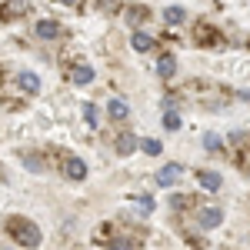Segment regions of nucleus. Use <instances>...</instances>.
Wrapping results in <instances>:
<instances>
[{"label":"nucleus","instance_id":"obj_1","mask_svg":"<svg viewBox=\"0 0 250 250\" xmlns=\"http://www.w3.org/2000/svg\"><path fill=\"white\" fill-rule=\"evenodd\" d=\"M7 230H10V237L17 240L20 247H37V244H40V227L34 224V220L14 217V220L7 224Z\"/></svg>","mask_w":250,"mask_h":250},{"label":"nucleus","instance_id":"obj_17","mask_svg":"<svg viewBox=\"0 0 250 250\" xmlns=\"http://www.w3.org/2000/svg\"><path fill=\"white\" fill-rule=\"evenodd\" d=\"M164 127H167V130H177V127H180V114H177V110H167V114H164Z\"/></svg>","mask_w":250,"mask_h":250},{"label":"nucleus","instance_id":"obj_6","mask_svg":"<svg viewBox=\"0 0 250 250\" xmlns=\"http://www.w3.org/2000/svg\"><path fill=\"white\" fill-rule=\"evenodd\" d=\"M17 83H20L23 94H37V90H40V77H37V74H30V70L17 74Z\"/></svg>","mask_w":250,"mask_h":250},{"label":"nucleus","instance_id":"obj_16","mask_svg":"<svg viewBox=\"0 0 250 250\" xmlns=\"http://www.w3.org/2000/svg\"><path fill=\"white\" fill-rule=\"evenodd\" d=\"M83 120H87L90 127H97V124H100V114H97L94 104H87V107H83Z\"/></svg>","mask_w":250,"mask_h":250},{"label":"nucleus","instance_id":"obj_10","mask_svg":"<svg viewBox=\"0 0 250 250\" xmlns=\"http://www.w3.org/2000/svg\"><path fill=\"white\" fill-rule=\"evenodd\" d=\"M130 47H134V50H140V54H147V50L154 47V37H150V34H144V30H137L134 37H130Z\"/></svg>","mask_w":250,"mask_h":250},{"label":"nucleus","instance_id":"obj_2","mask_svg":"<svg viewBox=\"0 0 250 250\" xmlns=\"http://www.w3.org/2000/svg\"><path fill=\"white\" fill-rule=\"evenodd\" d=\"M220 220H224V210H220V207H204V210H200V227H204V230L220 227Z\"/></svg>","mask_w":250,"mask_h":250},{"label":"nucleus","instance_id":"obj_7","mask_svg":"<svg viewBox=\"0 0 250 250\" xmlns=\"http://www.w3.org/2000/svg\"><path fill=\"white\" fill-rule=\"evenodd\" d=\"M220 184H224V177H220V173L217 170H200V187H204V190H220Z\"/></svg>","mask_w":250,"mask_h":250},{"label":"nucleus","instance_id":"obj_18","mask_svg":"<svg viewBox=\"0 0 250 250\" xmlns=\"http://www.w3.org/2000/svg\"><path fill=\"white\" fill-rule=\"evenodd\" d=\"M23 164H27V170H34V173L43 170V164H40V157H37V154H27V157H23Z\"/></svg>","mask_w":250,"mask_h":250},{"label":"nucleus","instance_id":"obj_12","mask_svg":"<svg viewBox=\"0 0 250 250\" xmlns=\"http://www.w3.org/2000/svg\"><path fill=\"white\" fill-rule=\"evenodd\" d=\"M117 150H120L124 157L134 154V150H137V137L134 134H120V137H117Z\"/></svg>","mask_w":250,"mask_h":250},{"label":"nucleus","instance_id":"obj_5","mask_svg":"<svg viewBox=\"0 0 250 250\" xmlns=\"http://www.w3.org/2000/svg\"><path fill=\"white\" fill-rule=\"evenodd\" d=\"M90 80H94V67H90V63H77V67L70 70V83H77V87L90 83Z\"/></svg>","mask_w":250,"mask_h":250},{"label":"nucleus","instance_id":"obj_11","mask_svg":"<svg viewBox=\"0 0 250 250\" xmlns=\"http://www.w3.org/2000/svg\"><path fill=\"white\" fill-rule=\"evenodd\" d=\"M67 177H74V180H83V177H87V164H83L80 157H70V160H67Z\"/></svg>","mask_w":250,"mask_h":250},{"label":"nucleus","instance_id":"obj_19","mask_svg":"<svg viewBox=\"0 0 250 250\" xmlns=\"http://www.w3.org/2000/svg\"><path fill=\"white\" fill-rule=\"evenodd\" d=\"M204 147L217 154V150H220V137H217V134H204Z\"/></svg>","mask_w":250,"mask_h":250},{"label":"nucleus","instance_id":"obj_20","mask_svg":"<svg viewBox=\"0 0 250 250\" xmlns=\"http://www.w3.org/2000/svg\"><path fill=\"white\" fill-rule=\"evenodd\" d=\"M137 204H140L144 210H154V200H147V197H137Z\"/></svg>","mask_w":250,"mask_h":250},{"label":"nucleus","instance_id":"obj_9","mask_svg":"<svg viewBox=\"0 0 250 250\" xmlns=\"http://www.w3.org/2000/svg\"><path fill=\"white\" fill-rule=\"evenodd\" d=\"M107 114L114 117V120H127V117H130V107H127V100H110V104H107Z\"/></svg>","mask_w":250,"mask_h":250},{"label":"nucleus","instance_id":"obj_15","mask_svg":"<svg viewBox=\"0 0 250 250\" xmlns=\"http://www.w3.org/2000/svg\"><path fill=\"white\" fill-rule=\"evenodd\" d=\"M7 7H10L7 14H27L30 10V0H7Z\"/></svg>","mask_w":250,"mask_h":250},{"label":"nucleus","instance_id":"obj_8","mask_svg":"<svg viewBox=\"0 0 250 250\" xmlns=\"http://www.w3.org/2000/svg\"><path fill=\"white\" fill-rule=\"evenodd\" d=\"M157 74L164 80H170L173 74H177V57H170V54H164V57L157 60Z\"/></svg>","mask_w":250,"mask_h":250},{"label":"nucleus","instance_id":"obj_21","mask_svg":"<svg viewBox=\"0 0 250 250\" xmlns=\"http://www.w3.org/2000/svg\"><path fill=\"white\" fill-rule=\"evenodd\" d=\"M57 3H67V7H74V3H77V0H57Z\"/></svg>","mask_w":250,"mask_h":250},{"label":"nucleus","instance_id":"obj_4","mask_svg":"<svg viewBox=\"0 0 250 250\" xmlns=\"http://www.w3.org/2000/svg\"><path fill=\"white\" fill-rule=\"evenodd\" d=\"M180 173H184L180 164H167L164 170H157V184H160V187H170V184H177V177H180Z\"/></svg>","mask_w":250,"mask_h":250},{"label":"nucleus","instance_id":"obj_22","mask_svg":"<svg viewBox=\"0 0 250 250\" xmlns=\"http://www.w3.org/2000/svg\"><path fill=\"white\" fill-rule=\"evenodd\" d=\"M247 47H250V43H247Z\"/></svg>","mask_w":250,"mask_h":250},{"label":"nucleus","instance_id":"obj_14","mask_svg":"<svg viewBox=\"0 0 250 250\" xmlns=\"http://www.w3.org/2000/svg\"><path fill=\"white\" fill-rule=\"evenodd\" d=\"M164 17H167V23H184V20H187V10H184V7H167Z\"/></svg>","mask_w":250,"mask_h":250},{"label":"nucleus","instance_id":"obj_3","mask_svg":"<svg viewBox=\"0 0 250 250\" xmlns=\"http://www.w3.org/2000/svg\"><path fill=\"white\" fill-rule=\"evenodd\" d=\"M34 34H37L40 40H57L60 37V23L57 20H40L37 27H34Z\"/></svg>","mask_w":250,"mask_h":250},{"label":"nucleus","instance_id":"obj_13","mask_svg":"<svg viewBox=\"0 0 250 250\" xmlns=\"http://www.w3.org/2000/svg\"><path fill=\"white\" fill-rule=\"evenodd\" d=\"M137 147H140V150H144L147 157H157L160 150H164V144H160V140H154V137H147V140H137Z\"/></svg>","mask_w":250,"mask_h":250}]
</instances>
